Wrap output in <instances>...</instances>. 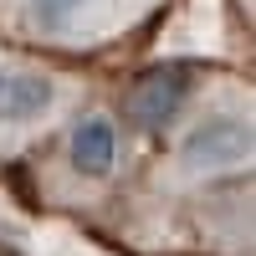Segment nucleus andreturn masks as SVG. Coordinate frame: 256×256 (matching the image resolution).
<instances>
[{"instance_id":"nucleus-1","label":"nucleus","mask_w":256,"mask_h":256,"mask_svg":"<svg viewBox=\"0 0 256 256\" xmlns=\"http://www.w3.org/2000/svg\"><path fill=\"white\" fill-rule=\"evenodd\" d=\"M251 159V128L236 113H210L184 134L180 164L190 174H226V169H241Z\"/></svg>"},{"instance_id":"nucleus-2","label":"nucleus","mask_w":256,"mask_h":256,"mask_svg":"<svg viewBox=\"0 0 256 256\" xmlns=\"http://www.w3.org/2000/svg\"><path fill=\"white\" fill-rule=\"evenodd\" d=\"M190 92H195V72L190 67H154L128 92V118H134V128H144V134H164V128L184 113Z\"/></svg>"},{"instance_id":"nucleus-3","label":"nucleus","mask_w":256,"mask_h":256,"mask_svg":"<svg viewBox=\"0 0 256 256\" xmlns=\"http://www.w3.org/2000/svg\"><path fill=\"white\" fill-rule=\"evenodd\" d=\"M52 102H56L52 77H41V72H0V123L46 118Z\"/></svg>"},{"instance_id":"nucleus-4","label":"nucleus","mask_w":256,"mask_h":256,"mask_svg":"<svg viewBox=\"0 0 256 256\" xmlns=\"http://www.w3.org/2000/svg\"><path fill=\"white\" fill-rule=\"evenodd\" d=\"M72 164H77V174H88V180H102L108 169L118 164V128L108 118H82L72 128Z\"/></svg>"},{"instance_id":"nucleus-5","label":"nucleus","mask_w":256,"mask_h":256,"mask_svg":"<svg viewBox=\"0 0 256 256\" xmlns=\"http://www.w3.org/2000/svg\"><path fill=\"white\" fill-rule=\"evenodd\" d=\"M82 6H88V0H26V20L36 31L56 36V31H67L72 20L82 16Z\"/></svg>"}]
</instances>
